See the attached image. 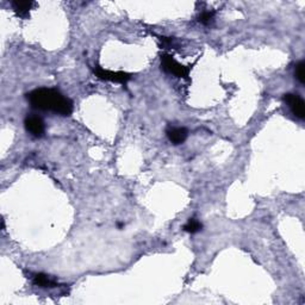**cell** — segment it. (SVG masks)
<instances>
[{
  "label": "cell",
  "instance_id": "obj_1",
  "mask_svg": "<svg viewBox=\"0 0 305 305\" xmlns=\"http://www.w3.org/2000/svg\"><path fill=\"white\" fill-rule=\"evenodd\" d=\"M26 99L35 110L49 111L64 117L73 113V102L55 88L41 87L26 95Z\"/></svg>",
  "mask_w": 305,
  "mask_h": 305
},
{
  "label": "cell",
  "instance_id": "obj_2",
  "mask_svg": "<svg viewBox=\"0 0 305 305\" xmlns=\"http://www.w3.org/2000/svg\"><path fill=\"white\" fill-rule=\"evenodd\" d=\"M161 68L168 74L175 75L178 78H187L190 74V67L179 64L171 55H162L161 56Z\"/></svg>",
  "mask_w": 305,
  "mask_h": 305
},
{
  "label": "cell",
  "instance_id": "obj_3",
  "mask_svg": "<svg viewBox=\"0 0 305 305\" xmlns=\"http://www.w3.org/2000/svg\"><path fill=\"white\" fill-rule=\"evenodd\" d=\"M95 75L100 80L117 82V84H127L128 81L131 80V74L124 72H112L104 69L102 67H96L93 69Z\"/></svg>",
  "mask_w": 305,
  "mask_h": 305
},
{
  "label": "cell",
  "instance_id": "obj_4",
  "mask_svg": "<svg viewBox=\"0 0 305 305\" xmlns=\"http://www.w3.org/2000/svg\"><path fill=\"white\" fill-rule=\"evenodd\" d=\"M24 126H25L27 133L35 138H41L46 133V126H44L43 119L41 117L35 116V114L26 116L25 120H24Z\"/></svg>",
  "mask_w": 305,
  "mask_h": 305
},
{
  "label": "cell",
  "instance_id": "obj_5",
  "mask_svg": "<svg viewBox=\"0 0 305 305\" xmlns=\"http://www.w3.org/2000/svg\"><path fill=\"white\" fill-rule=\"evenodd\" d=\"M284 102L287 104V106L290 107V110L292 111V113L297 118L303 119L305 117V105L304 100L300 98L298 95H293V93H287L284 96Z\"/></svg>",
  "mask_w": 305,
  "mask_h": 305
},
{
  "label": "cell",
  "instance_id": "obj_6",
  "mask_svg": "<svg viewBox=\"0 0 305 305\" xmlns=\"http://www.w3.org/2000/svg\"><path fill=\"white\" fill-rule=\"evenodd\" d=\"M166 135H167L168 140L171 141L173 144L178 145V144L184 143V142L186 141L189 133H187V130L182 127L169 126L167 128V130H166Z\"/></svg>",
  "mask_w": 305,
  "mask_h": 305
},
{
  "label": "cell",
  "instance_id": "obj_7",
  "mask_svg": "<svg viewBox=\"0 0 305 305\" xmlns=\"http://www.w3.org/2000/svg\"><path fill=\"white\" fill-rule=\"evenodd\" d=\"M34 5V2H20V0L11 2V8L19 18H27L30 16V10L33 9Z\"/></svg>",
  "mask_w": 305,
  "mask_h": 305
},
{
  "label": "cell",
  "instance_id": "obj_8",
  "mask_svg": "<svg viewBox=\"0 0 305 305\" xmlns=\"http://www.w3.org/2000/svg\"><path fill=\"white\" fill-rule=\"evenodd\" d=\"M33 282L35 285L43 287V289H53V287H56L57 284L55 280L50 278L49 276L43 274V273H38V274L34 276Z\"/></svg>",
  "mask_w": 305,
  "mask_h": 305
},
{
  "label": "cell",
  "instance_id": "obj_9",
  "mask_svg": "<svg viewBox=\"0 0 305 305\" xmlns=\"http://www.w3.org/2000/svg\"><path fill=\"white\" fill-rule=\"evenodd\" d=\"M202 228H203V224L200 223L198 220H196V218H190L189 222L184 225V230L190 234L198 233V231L202 230Z\"/></svg>",
  "mask_w": 305,
  "mask_h": 305
},
{
  "label": "cell",
  "instance_id": "obj_10",
  "mask_svg": "<svg viewBox=\"0 0 305 305\" xmlns=\"http://www.w3.org/2000/svg\"><path fill=\"white\" fill-rule=\"evenodd\" d=\"M214 18H215V12L204 11L200 13V16L198 17V20H199V23L204 24V25H209V24L214 22Z\"/></svg>",
  "mask_w": 305,
  "mask_h": 305
},
{
  "label": "cell",
  "instance_id": "obj_11",
  "mask_svg": "<svg viewBox=\"0 0 305 305\" xmlns=\"http://www.w3.org/2000/svg\"><path fill=\"white\" fill-rule=\"evenodd\" d=\"M304 69H305V64H304V61H300L299 64L297 65L296 71H294V75H296L297 80L299 81L301 85H303V84H304V81H305V73H304Z\"/></svg>",
  "mask_w": 305,
  "mask_h": 305
}]
</instances>
